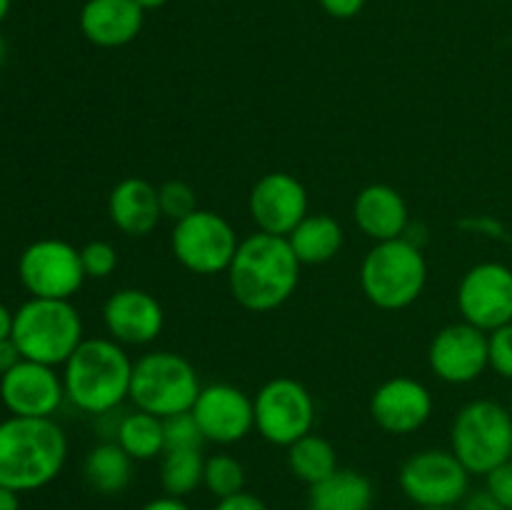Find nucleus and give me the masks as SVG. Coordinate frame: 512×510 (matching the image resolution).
<instances>
[{
    "mask_svg": "<svg viewBox=\"0 0 512 510\" xmlns=\"http://www.w3.org/2000/svg\"><path fill=\"white\" fill-rule=\"evenodd\" d=\"M300 283V260L288 238L253 233L240 240L228 268L230 295L250 313H268L293 298Z\"/></svg>",
    "mask_w": 512,
    "mask_h": 510,
    "instance_id": "1",
    "label": "nucleus"
},
{
    "mask_svg": "<svg viewBox=\"0 0 512 510\" xmlns=\"http://www.w3.org/2000/svg\"><path fill=\"white\" fill-rule=\"evenodd\" d=\"M68 460V438L53 418L10 415L0 423V485L30 493L53 483Z\"/></svg>",
    "mask_w": 512,
    "mask_h": 510,
    "instance_id": "2",
    "label": "nucleus"
},
{
    "mask_svg": "<svg viewBox=\"0 0 512 510\" xmlns=\"http://www.w3.org/2000/svg\"><path fill=\"white\" fill-rule=\"evenodd\" d=\"M133 360L113 338H85L63 365L65 400L88 415L113 413L130 398Z\"/></svg>",
    "mask_w": 512,
    "mask_h": 510,
    "instance_id": "3",
    "label": "nucleus"
},
{
    "mask_svg": "<svg viewBox=\"0 0 512 510\" xmlns=\"http://www.w3.org/2000/svg\"><path fill=\"white\" fill-rule=\"evenodd\" d=\"M428 263L418 243L395 238L375 243L360 265V288L380 310H403L423 295Z\"/></svg>",
    "mask_w": 512,
    "mask_h": 510,
    "instance_id": "4",
    "label": "nucleus"
},
{
    "mask_svg": "<svg viewBox=\"0 0 512 510\" xmlns=\"http://www.w3.org/2000/svg\"><path fill=\"white\" fill-rule=\"evenodd\" d=\"M10 338L25 360L65 365L83 343V318L70 300L30 298L13 313Z\"/></svg>",
    "mask_w": 512,
    "mask_h": 510,
    "instance_id": "5",
    "label": "nucleus"
},
{
    "mask_svg": "<svg viewBox=\"0 0 512 510\" xmlns=\"http://www.w3.org/2000/svg\"><path fill=\"white\" fill-rule=\"evenodd\" d=\"M198 370L188 358L170 350H153L133 363L130 403L158 418L185 413L200 393Z\"/></svg>",
    "mask_w": 512,
    "mask_h": 510,
    "instance_id": "6",
    "label": "nucleus"
},
{
    "mask_svg": "<svg viewBox=\"0 0 512 510\" xmlns=\"http://www.w3.org/2000/svg\"><path fill=\"white\" fill-rule=\"evenodd\" d=\"M450 450L470 475H488L512 458V413L495 400L463 405L450 428Z\"/></svg>",
    "mask_w": 512,
    "mask_h": 510,
    "instance_id": "7",
    "label": "nucleus"
},
{
    "mask_svg": "<svg viewBox=\"0 0 512 510\" xmlns=\"http://www.w3.org/2000/svg\"><path fill=\"white\" fill-rule=\"evenodd\" d=\"M400 490L418 508H455L470 493V473L453 450L425 448L398 473Z\"/></svg>",
    "mask_w": 512,
    "mask_h": 510,
    "instance_id": "8",
    "label": "nucleus"
},
{
    "mask_svg": "<svg viewBox=\"0 0 512 510\" xmlns=\"http://www.w3.org/2000/svg\"><path fill=\"white\" fill-rule=\"evenodd\" d=\"M240 240L233 225L213 210H195L170 233L175 260L195 275L228 273Z\"/></svg>",
    "mask_w": 512,
    "mask_h": 510,
    "instance_id": "9",
    "label": "nucleus"
},
{
    "mask_svg": "<svg viewBox=\"0 0 512 510\" xmlns=\"http://www.w3.org/2000/svg\"><path fill=\"white\" fill-rule=\"evenodd\" d=\"M255 430L270 445L290 448L295 440L313 433L315 400L295 378H273L253 398Z\"/></svg>",
    "mask_w": 512,
    "mask_h": 510,
    "instance_id": "10",
    "label": "nucleus"
},
{
    "mask_svg": "<svg viewBox=\"0 0 512 510\" xmlns=\"http://www.w3.org/2000/svg\"><path fill=\"white\" fill-rule=\"evenodd\" d=\"M18 278L30 298L70 300L85 278L80 250L60 238H43L20 253Z\"/></svg>",
    "mask_w": 512,
    "mask_h": 510,
    "instance_id": "11",
    "label": "nucleus"
},
{
    "mask_svg": "<svg viewBox=\"0 0 512 510\" xmlns=\"http://www.w3.org/2000/svg\"><path fill=\"white\" fill-rule=\"evenodd\" d=\"M458 310L465 323L493 333L512 323V268L503 263H478L458 285Z\"/></svg>",
    "mask_w": 512,
    "mask_h": 510,
    "instance_id": "12",
    "label": "nucleus"
},
{
    "mask_svg": "<svg viewBox=\"0 0 512 510\" xmlns=\"http://www.w3.org/2000/svg\"><path fill=\"white\" fill-rule=\"evenodd\" d=\"M205 443H240L255 428L253 398L230 383L203 385L190 408Z\"/></svg>",
    "mask_w": 512,
    "mask_h": 510,
    "instance_id": "13",
    "label": "nucleus"
},
{
    "mask_svg": "<svg viewBox=\"0 0 512 510\" xmlns=\"http://www.w3.org/2000/svg\"><path fill=\"white\" fill-rule=\"evenodd\" d=\"M430 370L443 383L468 385L490 368L488 333L470 323L445 325L435 333L428 348Z\"/></svg>",
    "mask_w": 512,
    "mask_h": 510,
    "instance_id": "14",
    "label": "nucleus"
},
{
    "mask_svg": "<svg viewBox=\"0 0 512 510\" xmlns=\"http://www.w3.org/2000/svg\"><path fill=\"white\" fill-rule=\"evenodd\" d=\"M308 190L295 175L275 170L253 185L248 210L260 233L288 238L308 215Z\"/></svg>",
    "mask_w": 512,
    "mask_h": 510,
    "instance_id": "15",
    "label": "nucleus"
},
{
    "mask_svg": "<svg viewBox=\"0 0 512 510\" xmlns=\"http://www.w3.org/2000/svg\"><path fill=\"white\" fill-rule=\"evenodd\" d=\"M0 400L10 415L53 418L65 400L63 375L55 373L53 365L23 358L13 370L0 375Z\"/></svg>",
    "mask_w": 512,
    "mask_h": 510,
    "instance_id": "16",
    "label": "nucleus"
},
{
    "mask_svg": "<svg viewBox=\"0 0 512 510\" xmlns=\"http://www.w3.org/2000/svg\"><path fill=\"white\" fill-rule=\"evenodd\" d=\"M433 393L420 380L398 375L375 388L370 415L375 425L390 435H410L423 428L433 415Z\"/></svg>",
    "mask_w": 512,
    "mask_h": 510,
    "instance_id": "17",
    "label": "nucleus"
},
{
    "mask_svg": "<svg viewBox=\"0 0 512 510\" xmlns=\"http://www.w3.org/2000/svg\"><path fill=\"white\" fill-rule=\"evenodd\" d=\"M103 323L115 343L148 345L163 333L165 313L155 295L140 288H123L105 300Z\"/></svg>",
    "mask_w": 512,
    "mask_h": 510,
    "instance_id": "18",
    "label": "nucleus"
},
{
    "mask_svg": "<svg viewBox=\"0 0 512 510\" xmlns=\"http://www.w3.org/2000/svg\"><path fill=\"white\" fill-rule=\"evenodd\" d=\"M78 23L98 48H123L143 30L145 10L135 0H85Z\"/></svg>",
    "mask_w": 512,
    "mask_h": 510,
    "instance_id": "19",
    "label": "nucleus"
},
{
    "mask_svg": "<svg viewBox=\"0 0 512 510\" xmlns=\"http://www.w3.org/2000/svg\"><path fill=\"white\" fill-rule=\"evenodd\" d=\"M355 225L375 243L405 238L410 228V210L403 195L385 183H373L355 195Z\"/></svg>",
    "mask_w": 512,
    "mask_h": 510,
    "instance_id": "20",
    "label": "nucleus"
},
{
    "mask_svg": "<svg viewBox=\"0 0 512 510\" xmlns=\"http://www.w3.org/2000/svg\"><path fill=\"white\" fill-rule=\"evenodd\" d=\"M110 223L128 238H145L158 228L160 210L158 188L145 178H123L108 195Z\"/></svg>",
    "mask_w": 512,
    "mask_h": 510,
    "instance_id": "21",
    "label": "nucleus"
},
{
    "mask_svg": "<svg viewBox=\"0 0 512 510\" xmlns=\"http://www.w3.org/2000/svg\"><path fill=\"white\" fill-rule=\"evenodd\" d=\"M373 498V483L368 475L338 468L330 478L310 485L308 510H370Z\"/></svg>",
    "mask_w": 512,
    "mask_h": 510,
    "instance_id": "22",
    "label": "nucleus"
},
{
    "mask_svg": "<svg viewBox=\"0 0 512 510\" xmlns=\"http://www.w3.org/2000/svg\"><path fill=\"white\" fill-rule=\"evenodd\" d=\"M288 243L300 265H323L343 248V228L333 215L308 213L288 235Z\"/></svg>",
    "mask_w": 512,
    "mask_h": 510,
    "instance_id": "23",
    "label": "nucleus"
},
{
    "mask_svg": "<svg viewBox=\"0 0 512 510\" xmlns=\"http://www.w3.org/2000/svg\"><path fill=\"white\" fill-rule=\"evenodd\" d=\"M135 460L115 440L95 445L83 463V475L90 488L100 495H118L133 480Z\"/></svg>",
    "mask_w": 512,
    "mask_h": 510,
    "instance_id": "24",
    "label": "nucleus"
},
{
    "mask_svg": "<svg viewBox=\"0 0 512 510\" xmlns=\"http://www.w3.org/2000/svg\"><path fill=\"white\" fill-rule=\"evenodd\" d=\"M113 440L138 463L158 458V455L165 453L163 418L135 408L133 413H125L118 420V430H115Z\"/></svg>",
    "mask_w": 512,
    "mask_h": 510,
    "instance_id": "25",
    "label": "nucleus"
},
{
    "mask_svg": "<svg viewBox=\"0 0 512 510\" xmlns=\"http://www.w3.org/2000/svg\"><path fill=\"white\" fill-rule=\"evenodd\" d=\"M288 468L295 478L303 480L310 488V485L330 478L340 468L338 453H335L333 443L328 438L318 433H308L288 448Z\"/></svg>",
    "mask_w": 512,
    "mask_h": 510,
    "instance_id": "26",
    "label": "nucleus"
},
{
    "mask_svg": "<svg viewBox=\"0 0 512 510\" xmlns=\"http://www.w3.org/2000/svg\"><path fill=\"white\" fill-rule=\"evenodd\" d=\"M205 458L200 450H165L160 460V485L165 495L185 498L203 485Z\"/></svg>",
    "mask_w": 512,
    "mask_h": 510,
    "instance_id": "27",
    "label": "nucleus"
},
{
    "mask_svg": "<svg viewBox=\"0 0 512 510\" xmlns=\"http://www.w3.org/2000/svg\"><path fill=\"white\" fill-rule=\"evenodd\" d=\"M203 485L215 498H228V495L243 493L245 490V468L238 458L228 453H218L205 458Z\"/></svg>",
    "mask_w": 512,
    "mask_h": 510,
    "instance_id": "28",
    "label": "nucleus"
},
{
    "mask_svg": "<svg viewBox=\"0 0 512 510\" xmlns=\"http://www.w3.org/2000/svg\"><path fill=\"white\" fill-rule=\"evenodd\" d=\"M158 200L163 218H170L173 223L188 218L198 210V195L185 180H165L158 188Z\"/></svg>",
    "mask_w": 512,
    "mask_h": 510,
    "instance_id": "29",
    "label": "nucleus"
},
{
    "mask_svg": "<svg viewBox=\"0 0 512 510\" xmlns=\"http://www.w3.org/2000/svg\"><path fill=\"white\" fill-rule=\"evenodd\" d=\"M163 435L165 450H200L205 443L203 433L198 428V420L193 418L190 410L163 418Z\"/></svg>",
    "mask_w": 512,
    "mask_h": 510,
    "instance_id": "30",
    "label": "nucleus"
},
{
    "mask_svg": "<svg viewBox=\"0 0 512 510\" xmlns=\"http://www.w3.org/2000/svg\"><path fill=\"white\" fill-rule=\"evenodd\" d=\"M80 263H83L85 278H110L118 268V250L105 240H90L80 248Z\"/></svg>",
    "mask_w": 512,
    "mask_h": 510,
    "instance_id": "31",
    "label": "nucleus"
},
{
    "mask_svg": "<svg viewBox=\"0 0 512 510\" xmlns=\"http://www.w3.org/2000/svg\"><path fill=\"white\" fill-rule=\"evenodd\" d=\"M488 360L500 378L512 380V323L488 333Z\"/></svg>",
    "mask_w": 512,
    "mask_h": 510,
    "instance_id": "32",
    "label": "nucleus"
},
{
    "mask_svg": "<svg viewBox=\"0 0 512 510\" xmlns=\"http://www.w3.org/2000/svg\"><path fill=\"white\" fill-rule=\"evenodd\" d=\"M485 488L500 500L505 510H512V458L485 475Z\"/></svg>",
    "mask_w": 512,
    "mask_h": 510,
    "instance_id": "33",
    "label": "nucleus"
},
{
    "mask_svg": "<svg viewBox=\"0 0 512 510\" xmlns=\"http://www.w3.org/2000/svg\"><path fill=\"white\" fill-rule=\"evenodd\" d=\"M213 510H268V505H265L263 498H258V495L243 490V493L220 498L218 503H215Z\"/></svg>",
    "mask_w": 512,
    "mask_h": 510,
    "instance_id": "34",
    "label": "nucleus"
},
{
    "mask_svg": "<svg viewBox=\"0 0 512 510\" xmlns=\"http://www.w3.org/2000/svg\"><path fill=\"white\" fill-rule=\"evenodd\" d=\"M318 3L335 20H350L365 8V0H318Z\"/></svg>",
    "mask_w": 512,
    "mask_h": 510,
    "instance_id": "35",
    "label": "nucleus"
},
{
    "mask_svg": "<svg viewBox=\"0 0 512 510\" xmlns=\"http://www.w3.org/2000/svg\"><path fill=\"white\" fill-rule=\"evenodd\" d=\"M460 505H463V510H505L503 505H500V500L495 498L488 488L468 493Z\"/></svg>",
    "mask_w": 512,
    "mask_h": 510,
    "instance_id": "36",
    "label": "nucleus"
},
{
    "mask_svg": "<svg viewBox=\"0 0 512 510\" xmlns=\"http://www.w3.org/2000/svg\"><path fill=\"white\" fill-rule=\"evenodd\" d=\"M20 360H23V355H20L15 340L13 338L0 340V375H5L8 370H13Z\"/></svg>",
    "mask_w": 512,
    "mask_h": 510,
    "instance_id": "37",
    "label": "nucleus"
},
{
    "mask_svg": "<svg viewBox=\"0 0 512 510\" xmlns=\"http://www.w3.org/2000/svg\"><path fill=\"white\" fill-rule=\"evenodd\" d=\"M140 510H190V505L183 498H173V495H160V498L148 500Z\"/></svg>",
    "mask_w": 512,
    "mask_h": 510,
    "instance_id": "38",
    "label": "nucleus"
},
{
    "mask_svg": "<svg viewBox=\"0 0 512 510\" xmlns=\"http://www.w3.org/2000/svg\"><path fill=\"white\" fill-rule=\"evenodd\" d=\"M20 493L0 485V510H20Z\"/></svg>",
    "mask_w": 512,
    "mask_h": 510,
    "instance_id": "39",
    "label": "nucleus"
},
{
    "mask_svg": "<svg viewBox=\"0 0 512 510\" xmlns=\"http://www.w3.org/2000/svg\"><path fill=\"white\" fill-rule=\"evenodd\" d=\"M10 333H13V313L0 303V340L10 338Z\"/></svg>",
    "mask_w": 512,
    "mask_h": 510,
    "instance_id": "40",
    "label": "nucleus"
},
{
    "mask_svg": "<svg viewBox=\"0 0 512 510\" xmlns=\"http://www.w3.org/2000/svg\"><path fill=\"white\" fill-rule=\"evenodd\" d=\"M135 3H138L140 8H143L145 13H148V10H158V8H163V5H168L170 0H135Z\"/></svg>",
    "mask_w": 512,
    "mask_h": 510,
    "instance_id": "41",
    "label": "nucleus"
},
{
    "mask_svg": "<svg viewBox=\"0 0 512 510\" xmlns=\"http://www.w3.org/2000/svg\"><path fill=\"white\" fill-rule=\"evenodd\" d=\"M8 13H10V0H0V23L8 18Z\"/></svg>",
    "mask_w": 512,
    "mask_h": 510,
    "instance_id": "42",
    "label": "nucleus"
},
{
    "mask_svg": "<svg viewBox=\"0 0 512 510\" xmlns=\"http://www.w3.org/2000/svg\"><path fill=\"white\" fill-rule=\"evenodd\" d=\"M5 53H8V48H5L3 35H0V63H3V60H5Z\"/></svg>",
    "mask_w": 512,
    "mask_h": 510,
    "instance_id": "43",
    "label": "nucleus"
},
{
    "mask_svg": "<svg viewBox=\"0 0 512 510\" xmlns=\"http://www.w3.org/2000/svg\"><path fill=\"white\" fill-rule=\"evenodd\" d=\"M418 510H455V508H418Z\"/></svg>",
    "mask_w": 512,
    "mask_h": 510,
    "instance_id": "44",
    "label": "nucleus"
},
{
    "mask_svg": "<svg viewBox=\"0 0 512 510\" xmlns=\"http://www.w3.org/2000/svg\"><path fill=\"white\" fill-rule=\"evenodd\" d=\"M510 413H512V395H510Z\"/></svg>",
    "mask_w": 512,
    "mask_h": 510,
    "instance_id": "45",
    "label": "nucleus"
}]
</instances>
